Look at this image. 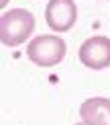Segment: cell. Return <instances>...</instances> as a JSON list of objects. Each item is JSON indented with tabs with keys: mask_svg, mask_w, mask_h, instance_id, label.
<instances>
[{
	"mask_svg": "<svg viewBox=\"0 0 110 125\" xmlns=\"http://www.w3.org/2000/svg\"><path fill=\"white\" fill-rule=\"evenodd\" d=\"M35 17L27 8H12L0 17V41L6 47L25 43L35 31Z\"/></svg>",
	"mask_w": 110,
	"mask_h": 125,
	"instance_id": "6da1fadb",
	"label": "cell"
},
{
	"mask_svg": "<svg viewBox=\"0 0 110 125\" xmlns=\"http://www.w3.org/2000/svg\"><path fill=\"white\" fill-rule=\"evenodd\" d=\"M77 58L90 70H104L110 66V39L104 35H94L82 43Z\"/></svg>",
	"mask_w": 110,
	"mask_h": 125,
	"instance_id": "3957f363",
	"label": "cell"
},
{
	"mask_svg": "<svg viewBox=\"0 0 110 125\" xmlns=\"http://www.w3.org/2000/svg\"><path fill=\"white\" fill-rule=\"evenodd\" d=\"M76 125H84V123H82V121H80V123H76Z\"/></svg>",
	"mask_w": 110,
	"mask_h": 125,
	"instance_id": "52a82bcc",
	"label": "cell"
},
{
	"mask_svg": "<svg viewBox=\"0 0 110 125\" xmlns=\"http://www.w3.org/2000/svg\"><path fill=\"white\" fill-rule=\"evenodd\" d=\"M6 2L8 0H0V6H6Z\"/></svg>",
	"mask_w": 110,
	"mask_h": 125,
	"instance_id": "8992f818",
	"label": "cell"
},
{
	"mask_svg": "<svg viewBox=\"0 0 110 125\" xmlns=\"http://www.w3.org/2000/svg\"><path fill=\"white\" fill-rule=\"evenodd\" d=\"M80 117L84 125H110V98H86L80 107Z\"/></svg>",
	"mask_w": 110,
	"mask_h": 125,
	"instance_id": "5b68a950",
	"label": "cell"
},
{
	"mask_svg": "<svg viewBox=\"0 0 110 125\" xmlns=\"http://www.w3.org/2000/svg\"><path fill=\"white\" fill-rule=\"evenodd\" d=\"M45 21L55 33L69 31L77 21V6L73 0H49L45 6Z\"/></svg>",
	"mask_w": 110,
	"mask_h": 125,
	"instance_id": "277c9868",
	"label": "cell"
},
{
	"mask_svg": "<svg viewBox=\"0 0 110 125\" xmlns=\"http://www.w3.org/2000/svg\"><path fill=\"white\" fill-rule=\"evenodd\" d=\"M65 41L59 35H39V37L31 39L27 45V58L35 66L41 68H51L57 66L65 58Z\"/></svg>",
	"mask_w": 110,
	"mask_h": 125,
	"instance_id": "7a4b0ae2",
	"label": "cell"
}]
</instances>
